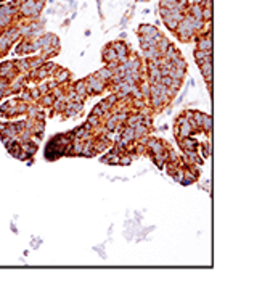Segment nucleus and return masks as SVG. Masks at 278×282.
I'll list each match as a JSON object with an SVG mask.
<instances>
[{
	"instance_id": "14",
	"label": "nucleus",
	"mask_w": 278,
	"mask_h": 282,
	"mask_svg": "<svg viewBox=\"0 0 278 282\" xmlns=\"http://www.w3.org/2000/svg\"><path fill=\"white\" fill-rule=\"evenodd\" d=\"M42 105H45V106H48V105H51V103L55 102V98H53V95H43L42 97Z\"/></svg>"
},
{
	"instance_id": "5",
	"label": "nucleus",
	"mask_w": 278,
	"mask_h": 282,
	"mask_svg": "<svg viewBox=\"0 0 278 282\" xmlns=\"http://www.w3.org/2000/svg\"><path fill=\"white\" fill-rule=\"evenodd\" d=\"M93 153H95L93 142H92V140H85V142H84V149H82V155L90 158V156H93Z\"/></svg>"
},
{
	"instance_id": "19",
	"label": "nucleus",
	"mask_w": 278,
	"mask_h": 282,
	"mask_svg": "<svg viewBox=\"0 0 278 282\" xmlns=\"http://www.w3.org/2000/svg\"><path fill=\"white\" fill-rule=\"evenodd\" d=\"M119 161H121L122 164H129V163H130V158L125 156V158H122V160H119Z\"/></svg>"
},
{
	"instance_id": "2",
	"label": "nucleus",
	"mask_w": 278,
	"mask_h": 282,
	"mask_svg": "<svg viewBox=\"0 0 278 282\" xmlns=\"http://www.w3.org/2000/svg\"><path fill=\"white\" fill-rule=\"evenodd\" d=\"M200 65V68H201V71H202V76H204V79L207 82H211L212 81V58L209 57V58H206L204 61H201V63H198Z\"/></svg>"
},
{
	"instance_id": "9",
	"label": "nucleus",
	"mask_w": 278,
	"mask_h": 282,
	"mask_svg": "<svg viewBox=\"0 0 278 282\" xmlns=\"http://www.w3.org/2000/svg\"><path fill=\"white\" fill-rule=\"evenodd\" d=\"M76 94L79 95V97H82V98L87 95V84H85V81H81V82L76 84Z\"/></svg>"
},
{
	"instance_id": "6",
	"label": "nucleus",
	"mask_w": 278,
	"mask_h": 282,
	"mask_svg": "<svg viewBox=\"0 0 278 282\" xmlns=\"http://www.w3.org/2000/svg\"><path fill=\"white\" fill-rule=\"evenodd\" d=\"M140 32H142L143 36H150V37L159 36V32H158L156 27H154V26H148V24H143L142 27H140Z\"/></svg>"
},
{
	"instance_id": "7",
	"label": "nucleus",
	"mask_w": 278,
	"mask_h": 282,
	"mask_svg": "<svg viewBox=\"0 0 278 282\" xmlns=\"http://www.w3.org/2000/svg\"><path fill=\"white\" fill-rule=\"evenodd\" d=\"M201 128H202V131H206L207 134H211V131H212V118H211L209 115H204Z\"/></svg>"
},
{
	"instance_id": "4",
	"label": "nucleus",
	"mask_w": 278,
	"mask_h": 282,
	"mask_svg": "<svg viewBox=\"0 0 278 282\" xmlns=\"http://www.w3.org/2000/svg\"><path fill=\"white\" fill-rule=\"evenodd\" d=\"M212 49V34H209L207 37H202L198 42V50H211Z\"/></svg>"
},
{
	"instance_id": "15",
	"label": "nucleus",
	"mask_w": 278,
	"mask_h": 282,
	"mask_svg": "<svg viewBox=\"0 0 278 282\" xmlns=\"http://www.w3.org/2000/svg\"><path fill=\"white\" fill-rule=\"evenodd\" d=\"M53 103H55L56 111H63V110H66V103H63V100H60V98H58L56 102H53Z\"/></svg>"
},
{
	"instance_id": "10",
	"label": "nucleus",
	"mask_w": 278,
	"mask_h": 282,
	"mask_svg": "<svg viewBox=\"0 0 278 282\" xmlns=\"http://www.w3.org/2000/svg\"><path fill=\"white\" fill-rule=\"evenodd\" d=\"M143 119H145V116L143 115H135V116H130L129 119H127V124L129 126H137V124H140V123H143Z\"/></svg>"
},
{
	"instance_id": "13",
	"label": "nucleus",
	"mask_w": 278,
	"mask_h": 282,
	"mask_svg": "<svg viewBox=\"0 0 278 282\" xmlns=\"http://www.w3.org/2000/svg\"><path fill=\"white\" fill-rule=\"evenodd\" d=\"M211 156V142H204L202 144V158H209Z\"/></svg>"
},
{
	"instance_id": "1",
	"label": "nucleus",
	"mask_w": 278,
	"mask_h": 282,
	"mask_svg": "<svg viewBox=\"0 0 278 282\" xmlns=\"http://www.w3.org/2000/svg\"><path fill=\"white\" fill-rule=\"evenodd\" d=\"M85 84H87V90L88 92L93 90V94H100L103 90V87H105V85H103V81H100L97 76H90L85 81Z\"/></svg>"
},
{
	"instance_id": "16",
	"label": "nucleus",
	"mask_w": 278,
	"mask_h": 282,
	"mask_svg": "<svg viewBox=\"0 0 278 282\" xmlns=\"http://www.w3.org/2000/svg\"><path fill=\"white\" fill-rule=\"evenodd\" d=\"M103 113H105V111H103V110L100 108V105H98V106H95V108H93V111H92L90 115H92V116H97V118H100V116H103Z\"/></svg>"
},
{
	"instance_id": "8",
	"label": "nucleus",
	"mask_w": 278,
	"mask_h": 282,
	"mask_svg": "<svg viewBox=\"0 0 278 282\" xmlns=\"http://www.w3.org/2000/svg\"><path fill=\"white\" fill-rule=\"evenodd\" d=\"M82 149H84V140L77 139L73 142V150H71V153L73 155H82Z\"/></svg>"
},
{
	"instance_id": "12",
	"label": "nucleus",
	"mask_w": 278,
	"mask_h": 282,
	"mask_svg": "<svg viewBox=\"0 0 278 282\" xmlns=\"http://www.w3.org/2000/svg\"><path fill=\"white\" fill-rule=\"evenodd\" d=\"M195 181H196V176H195L191 171H187V173H185V177H183V184L188 185V184H193Z\"/></svg>"
},
{
	"instance_id": "17",
	"label": "nucleus",
	"mask_w": 278,
	"mask_h": 282,
	"mask_svg": "<svg viewBox=\"0 0 278 282\" xmlns=\"http://www.w3.org/2000/svg\"><path fill=\"white\" fill-rule=\"evenodd\" d=\"M64 79H68V73H61L60 76H58L56 81H58V82H61V81H64Z\"/></svg>"
},
{
	"instance_id": "11",
	"label": "nucleus",
	"mask_w": 278,
	"mask_h": 282,
	"mask_svg": "<svg viewBox=\"0 0 278 282\" xmlns=\"http://www.w3.org/2000/svg\"><path fill=\"white\" fill-rule=\"evenodd\" d=\"M97 77L100 79V81H105V79H109L113 77V71L109 70V68H105V70H100L97 73Z\"/></svg>"
},
{
	"instance_id": "3",
	"label": "nucleus",
	"mask_w": 278,
	"mask_h": 282,
	"mask_svg": "<svg viewBox=\"0 0 278 282\" xmlns=\"http://www.w3.org/2000/svg\"><path fill=\"white\" fill-rule=\"evenodd\" d=\"M178 144L183 150H198V142L190 137H183V139H178Z\"/></svg>"
},
{
	"instance_id": "18",
	"label": "nucleus",
	"mask_w": 278,
	"mask_h": 282,
	"mask_svg": "<svg viewBox=\"0 0 278 282\" xmlns=\"http://www.w3.org/2000/svg\"><path fill=\"white\" fill-rule=\"evenodd\" d=\"M40 65H42V60H40V58H36V60L32 61V66H34V68L40 66Z\"/></svg>"
}]
</instances>
